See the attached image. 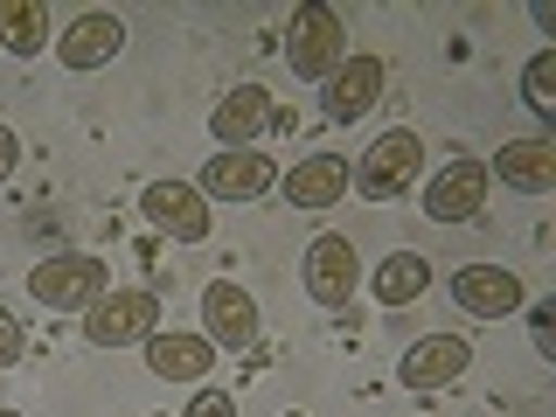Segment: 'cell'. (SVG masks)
<instances>
[{
    "label": "cell",
    "mask_w": 556,
    "mask_h": 417,
    "mask_svg": "<svg viewBox=\"0 0 556 417\" xmlns=\"http://www.w3.org/2000/svg\"><path fill=\"white\" fill-rule=\"evenodd\" d=\"M112 292V265L98 251H56L28 271V300L49 313H91Z\"/></svg>",
    "instance_id": "1"
},
{
    "label": "cell",
    "mask_w": 556,
    "mask_h": 417,
    "mask_svg": "<svg viewBox=\"0 0 556 417\" xmlns=\"http://www.w3.org/2000/svg\"><path fill=\"white\" fill-rule=\"evenodd\" d=\"M417 181H425V139L410 126H390L355 161V195H369V202H396V195H410Z\"/></svg>",
    "instance_id": "2"
},
{
    "label": "cell",
    "mask_w": 556,
    "mask_h": 417,
    "mask_svg": "<svg viewBox=\"0 0 556 417\" xmlns=\"http://www.w3.org/2000/svg\"><path fill=\"white\" fill-rule=\"evenodd\" d=\"M286 63H292V77H306V84H327L334 70L348 63V22L334 8H300L292 14V28H286Z\"/></svg>",
    "instance_id": "3"
},
{
    "label": "cell",
    "mask_w": 556,
    "mask_h": 417,
    "mask_svg": "<svg viewBox=\"0 0 556 417\" xmlns=\"http://www.w3.org/2000/svg\"><path fill=\"white\" fill-rule=\"evenodd\" d=\"M161 334V292L126 286V292H104V300L84 313V341L91 348H147Z\"/></svg>",
    "instance_id": "4"
},
{
    "label": "cell",
    "mask_w": 556,
    "mask_h": 417,
    "mask_svg": "<svg viewBox=\"0 0 556 417\" xmlns=\"http://www.w3.org/2000/svg\"><path fill=\"white\" fill-rule=\"evenodd\" d=\"M486 188H494V174H486V161H473V153H459V161H445L439 174H425V216L431 223H473L486 208Z\"/></svg>",
    "instance_id": "5"
},
{
    "label": "cell",
    "mask_w": 556,
    "mask_h": 417,
    "mask_svg": "<svg viewBox=\"0 0 556 417\" xmlns=\"http://www.w3.org/2000/svg\"><path fill=\"white\" fill-rule=\"evenodd\" d=\"M195 188L208 202H265L278 188V167H271V153H257V147H216Z\"/></svg>",
    "instance_id": "6"
},
{
    "label": "cell",
    "mask_w": 556,
    "mask_h": 417,
    "mask_svg": "<svg viewBox=\"0 0 556 417\" xmlns=\"http://www.w3.org/2000/svg\"><path fill=\"white\" fill-rule=\"evenodd\" d=\"M466 369H473V341H466V334H425V341L404 348L396 382H404V390H417V396H431V390H452Z\"/></svg>",
    "instance_id": "7"
},
{
    "label": "cell",
    "mask_w": 556,
    "mask_h": 417,
    "mask_svg": "<svg viewBox=\"0 0 556 417\" xmlns=\"http://www.w3.org/2000/svg\"><path fill=\"white\" fill-rule=\"evenodd\" d=\"M355 286H362L355 243H348V237H313L306 243V292H313V306L341 313L348 300H355Z\"/></svg>",
    "instance_id": "8"
},
{
    "label": "cell",
    "mask_w": 556,
    "mask_h": 417,
    "mask_svg": "<svg viewBox=\"0 0 556 417\" xmlns=\"http://www.w3.org/2000/svg\"><path fill=\"white\" fill-rule=\"evenodd\" d=\"M452 306H466L473 320H508V313L529 306V292L508 265H459L452 271Z\"/></svg>",
    "instance_id": "9"
},
{
    "label": "cell",
    "mask_w": 556,
    "mask_h": 417,
    "mask_svg": "<svg viewBox=\"0 0 556 417\" xmlns=\"http://www.w3.org/2000/svg\"><path fill=\"white\" fill-rule=\"evenodd\" d=\"M139 216H147L153 230H167L174 243H202L208 237V195L195 181H153L147 195H139Z\"/></svg>",
    "instance_id": "10"
},
{
    "label": "cell",
    "mask_w": 556,
    "mask_h": 417,
    "mask_svg": "<svg viewBox=\"0 0 556 417\" xmlns=\"http://www.w3.org/2000/svg\"><path fill=\"white\" fill-rule=\"evenodd\" d=\"M348 188H355V167H348L341 153H306V161H292L278 174V195L292 208H334Z\"/></svg>",
    "instance_id": "11"
},
{
    "label": "cell",
    "mask_w": 556,
    "mask_h": 417,
    "mask_svg": "<svg viewBox=\"0 0 556 417\" xmlns=\"http://www.w3.org/2000/svg\"><path fill=\"white\" fill-rule=\"evenodd\" d=\"M382 56H348L334 77H327V91H320V104H327V126H355V118H369L376 112V98H382Z\"/></svg>",
    "instance_id": "12"
},
{
    "label": "cell",
    "mask_w": 556,
    "mask_h": 417,
    "mask_svg": "<svg viewBox=\"0 0 556 417\" xmlns=\"http://www.w3.org/2000/svg\"><path fill=\"white\" fill-rule=\"evenodd\" d=\"M278 118V104L265 84H230V91L216 98V112H208V132L223 139V147H251V139H265Z\"/></svg>",
    "instance_id": "13"
},
{
    "label": "cell",
    "mask_w": 556,
    "mask_h": 417,
    "mask_svg": "<svg viewBox=\"0 0 556 417\" xmlns=\"http://www.w3.org/2000/svg\"><path fill=\"white\" fill-rule=\"evenodd\" d=\"M202 334L216 348H257V300L237 278H216V286L202 292Z\"/></svg>",
    "instance_id": "14"
},
{
    "label": "cell",
    "mask_w": 556,
    "mask_h": 417,
    "mask_svg": "<svg viewBox=\"0 0 556 417\" xmlns=\"http://www.w3.org/2000/svg\"><path fill=\"white\" fill-rule=\"evenodd\" d=\"M126 49V22L118 14H104V8H91V14H77L63 35H56V56H63V70H104Z\"/></svg>",
    "instance_id": "15"
},
{
    "label": "cell",
    "mask_w": 556,
    "mask_h": 417,
    "mask_svg": "<svg viewBox=\"0 0 556 417\" xmlns=\"http://www.w3.org/2000/svg\"><path fill=\"white\" fill-rule=\"evenodd\" d=\"M486 174H501L515 195H556V139H508Z\"/></svg>",
    "instance_id": "16"
},
{
    "label": "cell",
    "mask_w": 556,
    "mask_h": 417,
    "mask_svg": "<svg viewBox=\"0 0 556 417\" xmlns=\"http://www.w3.org/2000/svg\"><path fill=\"white\" fill-rule=\"evenodd\" d=\"M147 369L161 382H202L208 369H216V341L208 334H174V327H161V334L147 341Z\"/></svg>",
    "instance_id": "17"
},
{
    "label": "cell",
    "mask_w": 556,
    "mask_h": 417,
    "mask_svg": "<svg viewBox=\"0 0 556 417\" xmlns=\"http://www.w3.org/2000/svg\"><path fill=\"white\" fill-rule=\"evenodd\" d=\"M369 286H376V306H390V313H396V306H417V300L431 292V257H425V251H390V257L376 265Z\"/></svg>",
    "instance_id": "18"
},
{
    "label": "cell",
    "mask_w": 556,
    "mask_h": 417,
    "mask_svg": "<svg viewBox=\"0 0 556 417\" xmlns=\"http://www.w3.org/2000/svg\"><path fill=\"white\" fill-rule=\"evenodd\" d=\"M0 42L14 56H42L49 49V8L42 0H0Z\"/></svg>",
    "instance_id": "19"
},
{
    "label": "cell",
    "mask_w": 556,
    "mask_h": 417,
    "mask_svg": "<svg viewBox=\"0 0 556 417\" xmlns=\"http://www.w3.org/2000/svg\"><path fill=\"white\" fill-rule=\"evenodd\" d=\"M521 104L535 118H556V49H535L529 70H521Z\"/></svg>",
    "instance_id": "20"
},
{
    "label": "cell",
    "mask_w": 556,
    "mask_h": 417,
    "mask_svg": "<svg viewBox=\"0 0 556 417\" xmlns=\"http://www.w3.org/2000/svg\"><path fill=\"white\" fill-rule=\"evenodd\" d=\"M22 348H28L22 320H14V306H0V369H8V362H22Z\"/></svg>",
    "instance_id": "21"
},
{
    "label": "cell",
    "mask_w": 556,
    "mask_h": 417,
    "mask_svg": "<svg viewBox=\"0 0 556 417\" xmlns=\"http://www.w3.org/2000/svg\"><path fill=\"white\" fill-rule=\"evenodd\" d=\"M181 417H237V404L223 390H195V404H188Z\"/></svg>",
    "instance_id": "22"
},
{
    "label": "cell",
    "mask_w": 556,
    "mask_h": 417,
    "mask_svg": "<svg viewBox=\"0 0 556 417\" xmlns=\"http://www.w3.org/2000/svg\"><path fill=\"white\" fill-rule=\"evenodd\" d=\"M549 306H556V300L529 306V327H535V355H556V334H549Z\"/></svg>",
    "instance_id": "23"
},
{
    "label": "cell",
    "mask_w": 556,
    "mask_h": 417,
    "mask_svg": "<svg viewBox=\"0 0 556 417\" xmlns=\"http://www.w3.org/2000/svg\"><path fill=\"white\" fill-rule=\"evenodd\" d=\"M14 167H22V132H14V126H0V181H8Z\"/></svg>",
    "instance_id": "24"
},
{
    "label": "cell",
    "mask_w": 556,
    "mask_h": 417,
    "mask_svg": "<svg viewBox=\"0 0 556 417\" xmlns=\"http://www.w3.org/2000/svg\"><path fill=\"white\" fill-rule=\"evenodd\" d=\"M0 417H22V410H0Z\"/></svg>",
    "instance_id": "25"
},
{
    "label": "cell",
    "mask_w": 556,
    "mask_h": 417,
    "mask_svg": "<svg viewBox=\"0 0 556 417\" xmlns=\"http://www.w3.org/2000/svg\"><path fill=\"white\" fill-rule=\"evenodd\" d=\"M286 417H300V410H286Z\"/></svg>",
    "instance_id": "26"
}]
</instances>
